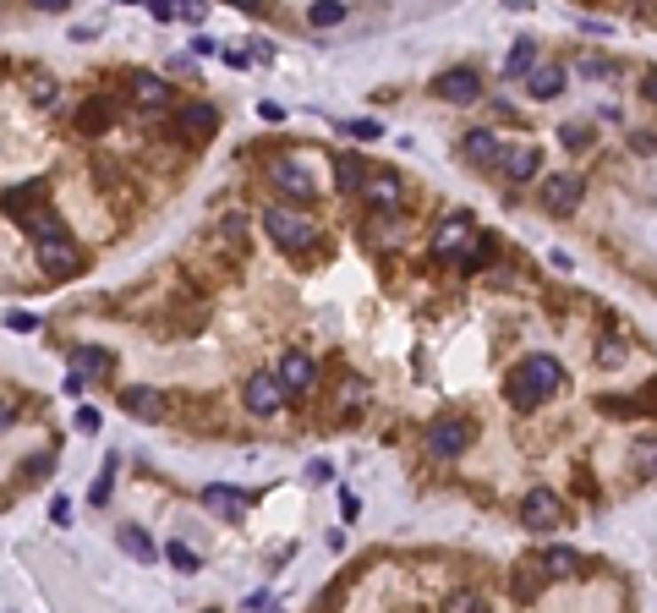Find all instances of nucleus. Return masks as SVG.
I'll list each match as a JSON object with an SVG mask.
<instances>
[{
  "label": "nucleus",
  "instance_id": "obj_12",
  "mask_svg": "<svg viewBox=\"0 0 657 613\" xmlns=\"http://www.w3.org/2000/svg\"><path fill=\"white\" fill-rule=\"evenodd\" d=\"M526 93L531 99H559V93H565V67H559V60H537V67L526 72Z\"/></svg>",
  "mask_w": 657,
  "mask_h": 613
},
{
  "label": "nucleus",
  "instance_id": "obj_38",
  "mask_svg": "<svg viewBox=\"0 0 657 613\" xmlns=\"http://www.w3.org/2000/svg\"><path fill=\"white\" fill-rule=\"evenodd\" d=\"M346 132L351 138H384V126L379 121H346Z\"/></svg>",
  "mask_w": 657,
  "mask_h": 613
},
{
  "label": "nucleus",
  "instance_id": "obj_33",
  "mask_svg": "<svg viewBox=\"0 0 657 613\" xmlns=\"http://www.w3.org/2000/svg\"><path fill=\"white\" fill-rule=\"evenodd\" d=\"M110 482H115V455L105 460V471H99V482H93V493H88V499H93V504H105V499H110Z\"/></svg>",
  "mask_w": 657,
  "mask_h": 613
},
{
  "label": "nucleus",
  "instance_id": "obj_20",
  "mask_svg": "<svg viewBox=\"0 0 657 613\" xmlns=\"http://www.w3.org/2000/svg\"><path fill=\"white\" fill-rule=\"evenodd\" d=\"M362 192H367V203H372V208H389V214L405 203V186H400L395 176H367Z\"/></svg>",
  "mask_w": 657,
  "mask_h": 613
},
{
  "label": "nucleus",
  "instance_id": "obj_18",
  "mask_svg": "<svg viewBox=\"0 0 657 613\" xmlns=\"http://www.w3.org/2000/svg\"><path fill=\"white\" fill-rule=\"evenodd\" d=\"M17 224H22V231L34 236V241H44V236H60V231H66V224H60V214H55L50 203H34L27 214H17Z\"/></svg>",
  "mask_w": 657,
  "mask_h": 613
},
{
  "label": "nucleus",
  "instance_id": "obj_7",
  "mask_svg": "<svg viewBox=\"0 0 657 613\" xmlns=\"http://www.w3.org/2000/svg\"><path fill=\"white\" fill-rule=\"evenodd\" d=\"M34 252H39V263H44V274H77L82 269V257H77V247H72V236L60 231V236H44V241H34Z\"/></svg>",
  "mask_w": 657,
  "mask_h": 613
},
{
  "label": "nucleus",
  "instance_id": "obj_4",
  "mask_svg": "<svg viewBox=\"0 0 657 613\" xmlns=\"http://www.w3.org/2000/svg\"><path fill=\"white\" fill-rule=\"evenodd\" d=\"M477 241V231H472V214H450L444 224L433 231V257H444V263H460V252Z\"/></svg>",
  "mask_w": 657,
  "mask_h": 613
},
{
  "label": "nucleus",
  "instance_id": "obj_44",
  "mask_svg": "<svg viewBox=\"0 0 657 613\" xmlns=\"http://www.w3.org/2000/svg\"><path fill=\"white\" fill-rule=\"evenodd\" d=\"M77 428H82V433H93V428H99V411L82 405V411H77Z\"/></svg>",
  "mask_w": 657,
  "mask_h": 613
},
{
  "label": "nucleus",
  "instance_id": "obj_9",
  "mask_svg": "<svg viewBox=\"0 0 657 613\" xmlns=\"http://www.w3.org/2000/svg\"><path fill=\"white\" fill-rule=\"evenodd\" d=\"M433 93H438V99H450V105H477L482 99V83H477L472 67H455V72H444V77L433 83Z\"/></svg>",
  "mask_w": 657,
  "mask_h": 613
},
{
  "label": "nucleus",
  "instance_id": "obj_3",
  "mask_svg": "<svg viewBox=\"0 0 657 613\" xmlns=\"http://www.w3.org/2000/svg\"><path fill=\"white\" fill-rule=\"evenodd\" d=\"M427 449L438 460L465 455V449H472V422H465V416H438V422L427 428Z\"/></svg>",
  "mask_w": 657,
  "mask_h": 613
},
{
  "label": "nucleus",
  "instance_id": "obj_47",
  "mask_svg": "<svg viewBox=\"0 0 657 613\" xmlns=\"http://www.w3.org/2000/svg\"><path fill=\"white\" fill-rule=\"evenodd\" d=\"M12 416H17V405H12V400H0V433L12 428Z\"/></svg>",
  "mask_w": 657,
  "mask_h": 613
},
{
  "label": "nucleus",
  "instance_id": "obj_13",
  "mask_svg": "<svg viewBox=\"0 0 657 613\" xmlns=\"http://www.w3.org/2000/svg\"><path fill=\"white\" fill-rule=\"evenodd\" d=\"M77 132L82 138H99V132H110V121H115V110H110V99H105V93H93V99H82L77 105Z\"/></svg>",
  "mask_w": 657,
  "mask_h": 613
},
{
  "label": "nucleus",
  "instance_id": "obj_48",
  "mask_svg": "<svg viewBox=\"0 0 657 613\" xmlns=\"http://www.w3.org/2000/svg\"><path fill=\"white\" fill-rule=\"evenodd\" d=\"M641 93H646V99L657 105V72H646V83H641Z\"/></svg>",
  "mask_w": 657,
  "mask_h": 613
},
{
  "label": "nucleus",
  "instance_id": "obj_6",
  "mask_svg": "<svg viewBox=\"0 0 657 613\" xmlns=\"http://www.w3.org/2000/svg\"><path fill=\"white\" fill-rule=\"evenodd\" d=\"M285 383H279V373H253L246 378V389H241V400H246V411L253 416H274L279 405H285Z\"/></svg>",
  "mask_w": 657,
  "mask_h": 613
},
{
  "label": "nucleus",
  "instance_id": "obj_34",
  "mask_svg": "<svg viewBox=\"0 0 657 613\" xmlns=\"http://www.w3.org/2000/svg\"><path fill=\"white\" fill-rule=\"evenodd\" d=\"M444 608H455V613H477V608H482V597H477V592H450V597H444Z\"/></svg>",
  "mask_w": 657,
  "mask_h": 613
},
{
  "label": "nucleus",
  "instance_id": "obj_35",
  "mask_svg": "<svg viewBox=\"0 0 657 613\" xmlns=\"http://www.w3.org/2000/svg\"><path fill=\"white\" fill-rule=\"evenodd\" d=\"M6 329H17V334H34V329H39V318H34V312H6Z\"/></svg>",
  "mask_w": 657,
  "mask_h": 613
},
{
  "label": "nucleus",
  "instance_id": "obj_22",
  "mask_svg": "<svg viewBox=\"0 0 657 613\" xmlns=\"http://www.w3.org/2000/svg\"><path fill=\"white\" fill-rule=\"evenodd\" d=\"M537 564H543V575H553V580H575L586 559H581V554H570V547H548V554H543Z\"/></svg>",
  "mask_w": 657,
  "mask_h": 613
},
{
  "label": "nucleus",
  "instance_id": "obj_21",
  "mask_svg": "<svg viewBox=\"0 0 657 613\" xmlns=\"http://www.w3.org/2000/svg\"><path fill=\"white\" fill-rule=\"evenodd\" d=\"M132 105H143V110H165L170 105V83L165 77H132Z\"/></svg>",
  "mask_w": 657,
  "mask_h": 613
},
{
  "label": "nucleus",
  "instance_id": "obj_25",
  "mask_svg": "<svg viewBox=\"0 0 657 613\" xmlns=\"http://www.w3.org/2000/svg\"><path fill=\"white\" fill-rule=\"evenodd\" d=\"M0 203H6V214L17 219V214H27V208H34V203H44V181H27V186H12V192H6V198H0Z\"/></svg>",
  "mask_w": 657,
  "mask_h": 613
},
{
  "label": "nucleus",
  "instance_id": "obj_41",
  "mask_svg": "<svg viewBox=\"0 0 657 613\" xmlns=\"http://www.w3.org/2000/svg\"><path fill=\"white\" fill-rule=\"evenodd\" d=\"M630 148H636V153H657V138H652V132H630Z\"/></svg>",
  "mask_w": 657,
  "mask_h": 613
},
{
  "label": "nucleus",
  "instance_id": "obj_26",
  "mask_svg": "<svg viewBox=\"0 0 657 613\" xmlns=\"http://www.w3.org/2000/svg\"><path fill=\"white\" fill-rule=\"evenodd\" d=\"M531 67H537V44H531V39H515V50L504 55V77H526Z\"/></svg>",
  "mask_w": 657,
  "mask_h": 613
},
{
  "label": "nucleus",
  "instance_id": "obj_11",
  "mask_svg": "<svg viewBox=\"0 0 657 613\" xmlns=\"http://www.w3.org/2000/svg\"><path fill=\"white\" fill-rule=\"evenodd\" d=\"M176 126H181V138H186V143H208V138H214V126H219V110H214V105H181Z\"/></svg>",
  "mask_w": 657,
  "mask_h": 613
},
{
  "label": "nucleus",
  "instance_id": "obj_2",
  "mask_svg": "<svg viewBox=\"0 0 657 613\" xmlns=\"http://www.w3.org/2000/svg\"><path fill=\"white\" fill-rule=\"evenodd\" d=\"M263 231L274 247H285V252H312L318 247V231L296 214V208H263Z\"/></svg>",
  "mask_w": 657,
  "mask_h": 613
},
{
  "label": "nucleus",
  "instance_id": "obj_24",
  "mask_svg": "<svg viewBox=\"0 0 657 613\" xmlns=\"http://www.w3.org/2000/svg\"><path fill=\"white\" fill-rule=\"evenodd\" d=\"M72 367H77L82 378H110V350H99V345H77V350H72Z\"/></svg>",
  "mask_w": 657,
  "mask_h": 613
},
{
  "label": "nucleus",
  "instance_id": "obj_1",
  "mask_svg": "<svg viewBox=\"0 0 657 613\" xmlns=\"http://www.w3.org/2000/svg\"><path fill=\"white\" fill-rule=\"evenodd\" d=\"M504 389H510V405H515V411H537L553 389H565V367H559L553 357H526V362L504 378Z\"/></svg>",
  "mask_w": 657,
  "mask_h": 613
},
{
  "label": "nucleus",
  "instance_id": "obj_43",
  "mask_svg": "<svg viewBox=\"0 0 657 613\" xmlns=\"http://www.w3.org/2000/svg\"><path fill=\"white\" fill-rule=\"evenodd\" d=\"M329 476H334L329 460H312V466H307V482H329Z\"/></svg>",
  "mask_w": 657,
  "mask_h": 613
},
{
  "label": "nucleus",
  "instance_id": "obj_40",
  "mask_svg": "<svg viewBox=\"0 0 657 613\" xmlns=\"http://www.w3.org/2000/svg\"><path fill=\"white\" fill-rule=\"evenodd\" d=\"M148 12H153V22H170L176 17V0H148Z\"/></svg>",
  "mask_w": 657,
  "mask_h": 613
},
{
  "label": "nucleus",
  "instance_id": "obj_32",
  "mask_svg": "<svg viewBox=\"0 0 657 613\" xmlns=\"http://www.w3.org/2000/svg\"><path fill=\"white\" fill-rule=\"evenodd\" d=\"M575 72H581V77L591 83V77H614L619 67H614V60H608V55H581V67H575Z\"/></svg>",
  "mask_w": 657,
  "mask_h": 613
},
{
  "label": "nucleus",
  "instance_id": "obj_46",
  "mask_svg": "<svg viewBox=\"0 0 657 613\" xmlns=\"http://www.w3.org/2000/svg\"><path fill=\"white\" fill-rule=\"evenodd\" d=\"M34 6H39V12H50V17H55V12H66V6H72V0H34Z\"/></svg>",
  "mask_w": 657,
  "mask_h": 613
},
{
  "label": "nucleus",
  "instance_id": "obj_42",
  "mask_svg": "<svg viewBox=\"0 0 657 613\" xmlns=\"http://www.w3.org/2000/svg\"><path fill=\"white\" fill-rule=\"evenodd\" d=\"M22 471H27V482H39V476H44V471H50V455H34V460H27V466H22Z\"/></svg>",
  "mask_w": 657,
  "mask_h": 613
},
{
  "label": "nucleus",
  "instance_id": "obj_27",
  "mask_svg": "<svg viewBox=\"0 0 657 613\" xmlns=\"http://www.w3.org/2000/svg\"><path fill=\"white\" fill-rule=\"evenodd\" d=\"M340 17H346L340 0H312V6H307V22H312V28H334Z\"/></svg>",
  "mask_w": 657,
  "mask_h": 613
},
{
  "label": "nucleus",
  "instance_id": "obj_29",
  "mask_svg": "<svg viewBox=\"0 0 657 613\" xmlns=\"http://www.w3.org/2000/svg\"><path fill=\"white\" fill-rule=\"evenodd\" d=\"M334 170H340V192H362V181H367V176H362V159H351V153H346Z\"/></svg>",
  "mask_w": 657,
  "mask_h": 613
},
{
  "label": "nucleus",
  "instance_id": "obj_8",
  "mask_svg": "<svg viewBox=\"0 0 657 613\" xmlns=\"http://www.w3.org/2000/svg\"><path fill=\"white\" fill-rule=\"evenodd\" d=\"M581 176H570V170H559V176H548L543 181V208L548 214H575V203H581Z\"/></svg>",
  "mask_w": 657,
  "mask_h": 613
},
{
  "label": "nucleus",
  "instance_id": "obj_49",
  "mask_svg": "<svg viewBox=\"0 0 657 613\" xmlns=\"http://www.w3.org/2000/svg\"><path fill=\"white\" fill-rule=\"evenodd\" d=\"M236 12H263V0H231Z\"/></svg>",
  "mask_w": 657,
  "mask_h": 613
},
{
  "label": "nucleus",
  "instance_id": "obj_14",
  "mask_svg": "<svg viewBox=\"0 0 657 613\" xmlns=\"http://www.w3.org/2000/svg\"><path fill=\"white\" fill-rule=\"evenodd\" d=\"M121 405H127L137 422H160L165 416V395L148 389V383H132V389H121Z\"/></svg>",
  "mask_w": 657,
  "mask_h": 613
},
{
  "label": "nucleus",
  "instance_id": "obj_10",
  "mask_svg": "<svg viewBox=\"0 0 657 613\" xmlns=\"http://www.w3.org/2000/svg\"><path fill=\"white\" fill-rule=\"evenodd\" d=\"M198 504L208 515H219V521H241V515H246V493L241 488H225V482H208V488L198 493Z\"/></svg>",
  "mask_w": 657,
  "mask_h": 613
},
{
  "label": "nucleus",
  "instance_id": "obj_16",
  "mask_svg": "<svg viewBox=\"0 0 657 613\" xmlns=\"http://www.w3.org/2000/svg\"><path fill=\"white\" fill-rule=\"evenodd\" d=\"M269 176H274V186L285 192V198H296V203H312V192H318V186H312V176H307L301 165H291V159H279Z\"/></svg>",
  "mask_w": 657,
  "mask_h": 613
},
{
  "label": "nucleus",
  "instance_id": "obj_45",
  "mask_svg": "<svg viewBox=\"0 0 657 613\" xmlns=\"http://www.w3.org/2000/svg\"><path fill=\"white\" fill-rule=\"evenodd\" d=\"M619 362H624V350H619V340H608L603 345V367H619Z\"/></svg>",
  "mask_w": 657,
  "mask_h": 613
},
{
  "label": "nucleus",
  "instance_id": "obj_36",
  "mask_svg": "<svg viewBox=\"0 0 657 613\" xmlns=\"http://www.w3.org/2000/svg\"><path fill=\"white\" fill-rule=\"evenodd\" d=\"M50 521H55V526H66V521H72V499H66V493H55V499H50Z\"/></svg>",
  "mask_w": 657,
  "mask_h": 613
},
{
  "label": "nucleus",
  "instance_id": "obj_19",
  "mask_svg": "<svg viewBox=\"0 0 657 613\" xmlns=\"http://www.w3.org/2000/svg\"><path fill=\"white\" fill-rule=\"evenodd\" d=\"M460 153L472 159V165H498V153H504V143H498V138L488 132V126H477V132H465Z\"/></svg>",
  "mask_w": 657,
  "mask_h": 613
},
{
  "label": "nucleus",
  "instance_id": "obj_23",
  "mask_svg": "<svg viewBox=\"0 0 657 613\" xmlns=\"http://www.w3.org/2000/svg\"><path fill=\"white\" fill-rule=\"evenodd\" d=\"M115 542L127 547V554H132L137 564H153V559H160V547H153V537H148L143 526H121V531H115Z\"/></svg>",
  "mask_w": 657,
  "mask_h": 613
},
{
  "label": "nucleus",
  "instance_id": "obj_30",
  "mask_svg": "<svg viewBox=\"0 0 657 613\" xmlns=\"http://www.w3.org/2000/svg\"><path fill=\"white\" fill-rule=\"evenodd\" d=\"M559 143H565L570 153H581V148L591 143V132H586V121H565V126H559Z\"/></svg>",
  "mask_w": 657,
  "mask_h": 613
},
{
  "label": "nucleus",
  "instance_id": "obj_39",
  "mask_svg": "<svg viewBox=\"0 0 657 613\" xmlns=\"http://www.w3.org/2000/svg\"><path fill=\"white\" fill-rule=\"evenodd\" d=\"M219 60H225V67H236V72L253 67V55H246V50H219Z\"/></svg>",
  "mask_w": 657,
  "mask_h": 613
},
{
  "label": "nucleus",
  "instance_id": "obj_5",
  "mask_svg": "<svg viewBox=\"0 0 657 613\" xmlns=\"http://www.w3.org/2000/svg\"><path fill=\"white\" fill-rule=\"evenodd\" d=\"M520 526H531V531H553V526H565V504H559V493L531 488V493L520 499Z\"/></svg>",
  "mask_w": 657,
  "mask_h": 613
},
{
  "label": "nucleus",
  "instance_id": "obj_15",
  "mask_svg": "<svg viewBox=\"0 0 657 613\" xmlns=\"http://www.w3.org/2000/svg\"><path fill=\"white\" fill-rule=\"evenodd\" d=\"M312 378H318V367H312L307 350H285V362H279V383H285L291 395H307Z\"/></svg>",
  "mask_w": 657,
  "mask_h": 613
},
{
  "label": "nucleus",
  "instance_id": "obj_28",
  "mask_svg": "<svg viewBox=\"0 0 657 613\" xmlns=\"http://www.w3.org/2000/svg\"><path fill=\"white\" fill-rule=\"evenodd\" d=\"M165 559H170V564H176L181 575H198V570H203V559H198V554H192V547H186V542H165Z\"/></svg>",
  "mask_w": 657,
  "mask_h": 613
},
{
  "label": "nucleus",
  "instance_id": "obj_31",
  "mask_svg": "<svg viewBox=\"0 0 657 613\" xmlns=\"http://www.w3.org/2000/svg\"><path fill=\"white\" fill-rule=\"evenodd\" d=\"M362 405H367V383H362V378H351L346 389H340V411H346V416H356Z\"/></svg>",
  "mask_w": 657,
  "mask_h": 613
},
{
  "label": "nucleus",
  "instance_id": "obj_17",
  "mask_svg": "<svg viewBox=\"0 0 657 613\" xmlns=\"http://www.w3.org/2000/svg\"><path fill=\"white\" fill-rule=\"evenodd\" d=\"M498 165H504V176H510V181H531V176L543 170V153L531 148V143H515V148L498 153Z\"/></svg>",
  "mask_w": 657,
  "mask_h": 613
},
{
  "label": "nucleus",
  "instance_id": "obj_37",
  "mask_svg": "<svg viewBox=\"0 0 657 613\" xmlns=\"http://www.w3.org/2000/svg\"><path fill=\"white\" fill-rule=\"evenodd\" d=\"M27 93H34V105H55V83L50 77H34V88H27Z\"/></svg>",
  "mask_w": 657,
  "mask_h": 613
}]
</instances>
